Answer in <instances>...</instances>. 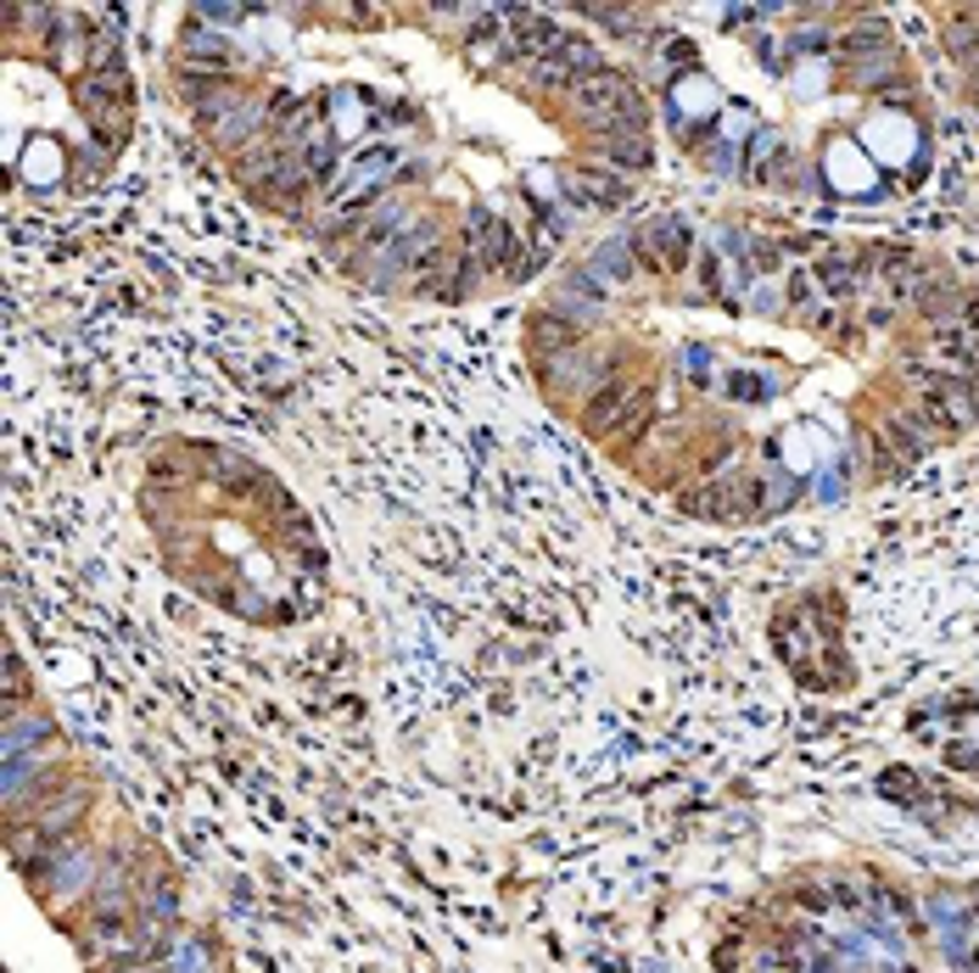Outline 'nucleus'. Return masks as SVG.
<instances>
[{
  "mask_svg": "<svg viewBox=\"0 0 979 973\" xmlns=\"http://www.w3.org/2000/svg\"><path fill=\"white\" fill-rule=\"evenodd\" d=\"M576 336H582L576 319H566L560 308H544V314H532V325H526V348L544 353V359H560V353H576Z\"/></svg>",
  "mask_w": 979,
  "mask_h": 973,
  "instance_id": "39448f33",
  "label": "nucleus"
},
{
  "mask_svg": "<svg viewBox=\"0 0 979 973\" xmlns=\"http://www.w3.org/2000/svg\"><path fill=\"white\" fill-rule=\"evenodd\" d=\"M571 113H576L582 124H621V113H627L632 129H644L639 95H632V84H627L621 73H610V68L582 73V79L571 84Z\"/></svg>",
  "mask_w": 979,
  "mask_h": 973,
  "instance_id": "f257e3e1",
  "label": "nucleus"
},
{
  "mask_svg": "<svg viewBox=\"0 0 979 973\" xmlns=\"http://www.w3.org/2000/svg\"><path fill=\"white\" fill-rule=\"evenodd\" d=\"M594 274L605 285H627L632 280V247H627V241H605V247L594 253Z\"/></svg>",
  "mask_w": 979,
  "mask_h": 973,
  "instance_id": "9d476101",
  "label": "nucleus"
},
{
  "mask_svg": "<svg viewBox=\"0 0 979 973\" xmlns=\"http://www.w3.org/2000/svg\"><path fill=\"white\" fill-rule=\"evenodd\" d=\"M599 145H605V157H610L616 168H644V163H650V140H644V129H621V134H605Z\"/></svg>",
  "mask_w": 979,
  "mask_h": 973,
  "instance_id": "1a4fd4ad",
  "label": "nucleus"
},
{
  "mask_svg": "<svg viewBox=\"0 0 979 973\" xmlns=\"http://www.w3.org/2000/svg\"><path fill=\"white\" fill-rule=\"evenodd\" d=\"M644 425H650V398H639V403H632V409L610 425V443H632V436H639Z\"/></svg>",
  "mask_w": 979,
  "mask_h": 973,
  "instance_id": "ddd939ff",
  "label": "nucleus"
},
{
  "mask_svg": "<svg viewBox=\"0 0 979 973\" xmlns=\"http://www.w3.org/2000/svg\"><path fill=\"white\" fill-rule=\"evenodd\" d=\"M817 280H823L828 297H851V291H856V269H851V258H823V263H817Z\"/></svg>",
  "mask_w": 979,
  "mask_h": 973,
  "instance_id": "9b49d317",
  "label": "nucleus"
},
{
  "mask_svg": "<svg viewBox=\"0 0 979 973\" xmlns=\"http://www.w3.org/2000/svg\"><path fill=\"white\" fill-rule=\"evenodd\" d=\"M470 263L476 269H493V263H504L510 258V230H504V219H493V213H470Z\"/></svg>",
  "mask_w": 979,
  "mask_h": 973,
  "instance_id": "0eeeda50",
  "label": "nucleus"
},
{
  "mask_svg": "<svg viewBox=\"0 0 979 973\" xmlns=\"http://www.w3.org/2000/svg\"><path fill=\"white\" fill-rule=\"evenodd\" d=\"M23 689H28V677H23V660H12V666H7V694H12V700H23Z\"/></svg>",
  "mask_w": 979,
  "mask_h": 973,
  "instance_id": "2eb2a0df",
  "label": "nucleus"
},
{
  "mask_svg": "<svg viewBox=\"0 0 979 973\" xmlns=\"http://www.w3.org/2000/svg\"><path fill=\"white\" fill-rule=\"evenodd\" d=\"M632 253H644L650 269H683L689 263V230H683V219H650L632 241Z\"/></svg>",
  "mask_w": 979,
  "mask_h": 973,
  "instance_id": "f03ea898",
  "label": "nucleus"
},
{
  "mask_svg": "<svg viewBox=\"0 0 979 973\" xmlns=\"http://www.w3.org/2000/svg\"><path fill=\"white\" fill-rule=\"evenodd\" d=\"M264 124V107L258 102H247V95H219V102H202V129L213 134V140H241L247 129H258Z\"/></svg>",
  "mask_w": 979,
  "mask_h": 973,
  "instance_id": "7ed1b4c3",
  "label": "nucleus"
},
{
  "mask_svg": "<svg viewBox=\"0 0 979 973\" xmlns=\"http://www.w3.org/2000/svg\"><path fill=\"white\" fill-rule=\"evenodd\" d=\"M846 73H851L856 84H867V90H873V79H885V73H890V57H873V62H846Z\"/></svg>",
  "mask_w": 979,
  "mask_h": 973,
  "instance_id": "4468645a",
  "label": "nucleus"
},
{
  "mask_svg": "<svg viewBox=\"0 0 979 973\" xmlns=\"http://www.w3.org/2000/svg\"><path fill=\"white\" fill-rule=\"evenodd\" d=\"M828 168H835V185L867 190V168H862V157L851 152V145H835V152H828Z\"/></svg>",
  "mask_w": 979,
  "mask_h": 973,
  "instance_id": "f8f14e48",
  "label": "nucleus"
},
{
  "mask_svg": "<svg viewBox=\"0 0 979 973\" xmlns=\"http://www.w3.org/2000/svg\"><path fill=\"white\" fill-rule=\"evenodd\" d=\"M632 403H639V398H632V386H627V380H610V386H599V392H594V403H587V425L610 431V414H616V409L627 414Z\"/></svg>",
  "mask_w": 979,
  "mask_h": 973,
  "instance_id": "6e6552de",
  "label": "nucleus"
},
{
  "mask_svg": "<svg viewBox=\"0 0 979 973\" xmlns=\"http://www.w3.org/2000/svg\"><path fill=\"white\" fill-rule=\"evenodd\" d=\"M599 73L594 68V51H587L582 39H566L555 57H544V62H532L526 73H532V84H544V90H566V84H576V73Z\"/></svg>",
  "mask_w": 979,
  "mask_h": 973,
  "instance_id": "20e7f679",
  "label": "nucleus"
},
{
  "mask_svg": "<svg viewBox=\"0 0 979 973\" xmlns=\"http://www.w3.org/2000/svg\"><path fill=\"white\" fill-rule=\"evenodd\" d=\"M566 190H571L582 208H621V202H627L621 174H605V168H576V174H566Z\"/></svg>",
  "mask_w": 979,
  "mask_h": 973,
  "instance_id": "423d86ee",
  "label": "nucleus"
}]
</instances>
